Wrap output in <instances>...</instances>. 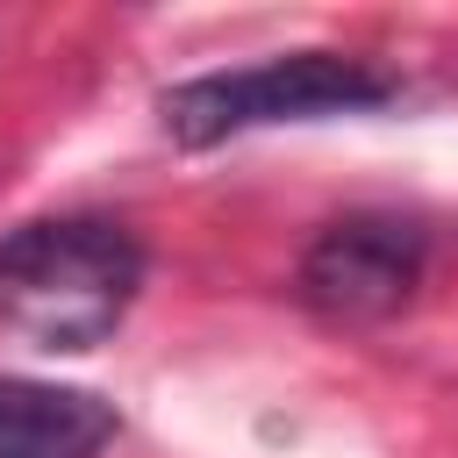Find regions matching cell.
<instances>
[{"mask_svg":"<svg viewBox=\"0 0 458 458\" xmlns=\"http://www.w3.org/2000/svg\"><path fill=\"white\" fill-rule=\"evenodd\" d=\"M401 93L394 72L344 57V50H293V57H265L243 72H208L165 93V129L179 143H222L243 129H272V122H322V114H365L386 107Z\"/></svg>","mask_w":458,"mask_h":458,"instance_id":"obj_2","label":"cell"},{"mask_svg":"<svg viewBox=\"0 0 458 458\" xmlns=\"http://www.w3.org/2000/svg\"><path fill=\"white\" fill-rule=\"evenodd\" d=\"M143 286V243L100 215L21 222L0 236V329L36 351H93Z\"/></svg>","mask_w":458,"mask_h":458,"instance_id":"obj_1","label":"cell"},{"mask_svg":"<svg viewBox=\"0 0 458 458\" xmlns=\"http://www.w3.org/2000/svg\"><path fill=\"white\" fill-rule=\"evenodd\" d=\"M429 236L401 215H344L301 258V301L322 322H386L422 286Z\"/></svg>","mask_w":458,"mask_h":458,"instance_id":"obj_3","label":"cell"},{"mask_svg":"<svg viewBox=\"0 0 458 458\" xmlns=\"http://www.w3.org/2000/svg\"><path fill=\"white\" fill-rule=\"evenodd\" d=\"M114 408L86 386L0 379V458H100Z\"/></svg>","mask_w":458,"mask_h":458,"instance_id":"obj_4","label":"cell"}]
</instances>
